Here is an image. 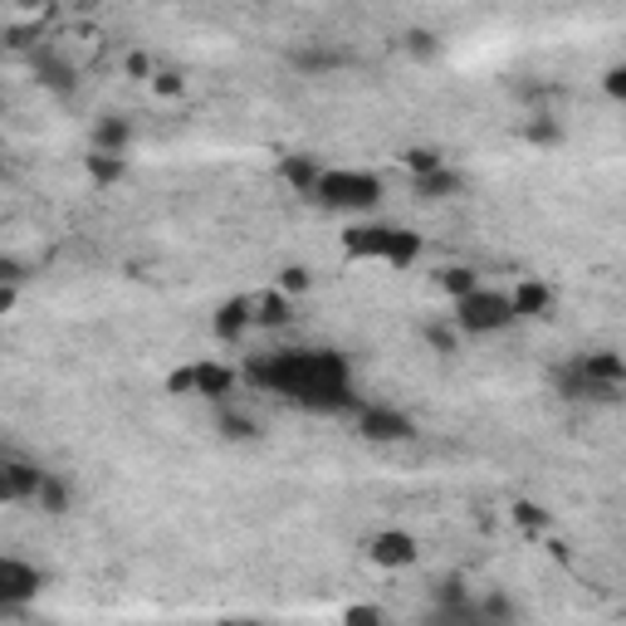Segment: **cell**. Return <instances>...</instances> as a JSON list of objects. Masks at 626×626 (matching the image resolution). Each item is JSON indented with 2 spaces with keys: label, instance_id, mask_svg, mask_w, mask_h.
Here are the masks:
<instances>
[{
  "label": "cell",
  "instance_id": "1",
  "mask_svg": "<svg viewBox=\"0 0 626 626\" xmlns=\"http://www.w3.org/2000/svg\"><path fill=\"white\" fill-rule=\"evenodd\" d=\"M250 382L265 391L294 401L318 416H342L358 411V391H352V367L338 348H279L250 362Z\"/></svg>",
  "mask_w": 626,
  "mask_h": 626
},
{
  "label": "cell",
  "instance_id": "2",
  "mask_svg": "<svg viewBox=\"0 0 626 626\" xmlns=\"http://www.w3.org/2000/svg\"><path fill=\"white\" fill-rule=\"evenodd\" d=\"M342 255L387 269H411L426 255V236H416L411 226H397V220H358V226L342 230Z\"/></svg>",
  "mask_w": 626,
  "mask_h": 626
},
{
  "label": "cell",
  "instance_id": "3",
  "mask_svg": "<svg viewBox=\"0 0 626 626\" xmlns=\"http://www.w3.org/2000/svg\"><path fill=\"white\" fill-rule=\"evenodd\" d=\"M382 196H387V181L377 177V171H367V167H324L318 171V181H314V196L309 201L314 206H324V211H334V216H372L377 206H382Z\"/></svg>",
  "mask_w": 626,
  "mask_h": 626
},
{
  "label": "cell",
  "instance_id": "4",
  "mask_svg": "<svg viewBox=\"0 0 626 626\" xmlns=\"http://www.w3.org/2000/svg\"><path fill=\"white\" fill-rule=\"evenodd\" d=\"M167 391L171 397H196V401H216V407H226V401L240 391V367H230L220 358L181 362V367H171L167 372Z\"/></svg>",
  "mask_w": 626,
  "mask_h": 626
},
{
  "label": "cell",
  "instance_id": "5",
  "mask_svg": "<svg viewBox=\"0 0 626 626\" xmlns=\"http://www.w3.org/2000/svg\"><path fill=\"white\" fill-rule=\"evenodd\" d=\"M450 324H456V334L465 338H495L505 334V328H514V314H509V294L505 289H470L465 299L450 304Z\"/></svg>",
  "mask_w": 626,
  "mask_h": 626
},
{
  "label": "cell",
  "instance_id": "6",
  "mask_svg": "<svg viewBox=\"0 0 626 626\" xmlns=\"http://www.w3.org/2000/svg\"><path fill=\"white\" fill-rule=\"evenodd\" d=\"M40 593H44V573L34 563L0 554V612H24L30 603H40Z\"/></svg>",
  "mask_w": 626,
  "mask_h": 626
},
{
  "label": "cell",
  "instance_id": "7",
  "mask_svg": "<svg viewBox=\"0 0 626 626\" xmlns=\"http://www.w3.org/2000/svg\"><path fill=\"white\" fill-rule=\"evenodd\" d=\"M358 436L372 440V446H407L416 440V421L401 407H387V401H372V407H358Z\"/></svg>",
  "mask_w": 626,
  "mask_h": 626
},
{
  "label": "cell",
  "instance_id": "8",
  "mask_svg": "<svg viewBox=\"0 0 626 626\" xmlns=\"http://www.w3.org/2000/svg\"><path fill=\"white\" fill-rule=\"evenodd\" d=\"M367 558L387 573H407L421 563V538L407 534V529H382V534H372V544H367Z\"/></svg>",
  "mask_w": 626,
  "mask_h": 626
},
{
  "label": "cell",
  "instance_id": "9",
  "mask_svg": "<svg viewBox=\"0 0 626 626\" xmlns=\"http://www.w3.org/2000/svg\"><path fill=\"white\" fill-rule=\"evenodd\" d=\"M40 480H44L40 465L16 460V456H0V505H34Z\"/></svg>",
  "mask_w": 626,
  "mask_h": 626
},
{
  "label": "cell",
  "instance_id": "10",
  "mask_svg": "<svg viewBox=\"0 0 626 626\" xmlns=\"http://www.w3.org/2000/svg\"><path fill=\"white\" fill-rule=\"evenodd\" d=\"M505 294H509L514 324H519V318H548L554 314V289H548L544 279H519V285L505 289Z\"/></svg>",
  "mask_w": 626,
  "mask_h": 626
},
{
  "label": "cell",
  "instance_id": "11",
  "mask_svg": "<svg viewBox=\"0 0 626 626\" xmlns=\"http://www.w3.org/2000/svg\"><path fill=\"white\" fill-rule=\"evenodd\" d=\"M211 328H216L220 342H240V338L255 328V318H250V294H236V299L220 304L216 318H211Z\"/></svg>",
  "mask_w": 626,
  "mask_h": 626
},
{
  "label": "cell",
  "instance_id": "12",
  "mask_svg": "<svg viewBox=\"0 0 626 626\" xmlns=\"http://www.w3.org/2000/svg\"><path fill=\"white\" fill-rule=\"evenodd\" d=\"M250 318L255 328H285L294 318V299L285 289H265V294H250Z\"/></svg>",
  "mask_w": 626,
  "mask_h": 626
},
{
  "label": "cell",
  "instance_id": "13",
  "mask_svg": "<svg viewBox=\"0 0 626 626\" xmlns=\"http://www.w3.org/2000/svg\"><path fill=\"white\" fill-rule=\"evenodd\" d=\"M318 171H324V162H318V157H309V152H289L285 162H279V181H285L289 191H299L304 201H309Z\"/></svg>",
  "mask_w": 626,
  "mask_h": 626
},
{
  "label": "cell",
  "instance_id": "14",
  "mask_svg": "<svg viewBox=\"0 0 626 626\" xmlns=\"http://www.w3.org/2000/svg\"><path fill=\"white\" fill-rule=\"evenodd\" d=\"M34 79H40L49 93H73V79H79V73H73V64L59 59L54 49H40V54H34Z\"/></svg>",
  "mask_w": 626,
  "mask_h": 626
},
{
  "label": "cell",
  "instance_id": "15",
  "mask_svg": "<svg viewBox=\"0 0 626 626\" xmlns=\"http://www.w3.org/2000/svg\"><path fill=\"white\" fill-rule=\"evenodd\" d=\"M128 147H132V122L128 118H98V128H93V147L89 152H108V157H128Z\"/></svg>",
  "mask_w": 626,
  "mask_h": 626
},
{
  "label": "cell",
  "instance_id": "16",
  "mask_svg": "<svg viewBox=\"0 0 626 626\" xmlns=\"http://www.w3.org/2000/svg\"><path fill=\"white\" fill-rule=\"evenodd\" d=\"M411 187H416L421 201H450V196H460L465 177H460V171H450V167H440V171H431V177H416Z\"/></svg>",
  "mask_w": 626,
  "mask_h": 626
},
{
  "label": "cell",
  "instance_id": "17",
  "mask_svg": "<svg viewBox=\"0 0 626 626\" xmlns=\"http://www.w3.org/2000/svg\"><path fill=\"white\" fill-rule=\"evenodd\" d=\"M83 171H89L93 187H118L122 177H128V157H108V152H89L83 157Z\"/></svg>",
  "mask_w": 626,
  "mask_h": 626
},
{
  "label": "cell",
  "instance_id": "18",
  "mask_svg": "<svg viewBox=\"0 0 626 626\" xmlns=\"http://www.w3.org/2000/svg\"><path fill=\"white\" fill-rule=\"evenodd\" d=\"M436 285L446 289V299H450V304H456V299H465L470 289H480V275H475L470 265H446V269L436 275Z\"/></svg>",
  "mask_w": 626,
  "mask_h": 626
},
{
  "label": "cell",
  "instance_id": "19",
  "mask_svg": "<svg viewBox=\"0 0 626 626\" xmlns=\"http://www.w3.org/2000/svg\"><path fill=\"white\" fill-rule=\"evenodd\" d=\"M34 505H40L44 514H69V480H59L54 470H44V480H40V495H34Z\"/></svg>",
  "mask_w": 626,
  "mask_h": 626
},
{
  "label": "cell",
  "instance_id": "20",
  "mask_svg": "<svg viewBox=\"0 0 626 626\" xmlns=\"http://www.w3.org/2000/svg\"><path fill=\"white\" fill-rule=\"evenodd\" d=\"M401 162H407L411 177H431V171L446 167V157H440L436 147H407V152H401Z\"/></svg>",
  "mask_w": 626,
  "mask_h": 626
},
{
  "label": "cell",
  "instance_id": "21",
  "mask_svg": "<svg viewBox=\"0 0 626 626\" xmlns=\"http://www.w3.org/2000/svg\"><path fill=\"white\" fill-rule=\"evenodd\" d=\"M220 436H226V440H255V436H260V431H255V421H250V416H236V411H220Z\"/></svg>",
  "mask_w": 626,
  "mask_h": 626
},
{
  "label": "cell",
  "instance_id": "22",
  "mask_svg": "<svg viewBox=\"0 0 626 626\" xmlns=\"http://www.w3.org/2000/svg\"><path fill=\"white\" fill-rule=\"evenodd\" d=\"M342 626H387V612L377 603H352L342 612Z\"/></svg>",
  "mask_w": 626,
  "mask_h": 626
},
{
  "label": "cell",
  "instance_id": "23",
  "mask_svg": "<svg viewBox=\"0 0 626 626\" xmlns=\"http://www.w3.org/2000/svg\"><path fill=\"white\" fill-rule=\"evenodd\" d=\"M152 93H162V98H181V93H187V79H181L177 69H152Z\"/></svg>",
  "mask_w": 626,
  "mask_h": 626
},
{
  "label": "cell",
  "instance_id": "24",
  "mask_svg": "<svg viewBox=\"0 0 626 626\" xmlns=\"http://www.w3.org/2000/svg\"><path fill=\"white\" fill-rule=\"evenodd\" d=\"M275 289H285L289 294V299H294V294H299V289H309V269H299V265H289L285 269V275H279V285Z\"/></svg>",
  "mask_w": 626,
  "mask_h": 626
},
{
  "label": "cell",
  "instance_id": "25",
  "mask_svg": "<svg viewBox=\"0 0 626 626\" xmlns=\"http://www.w3.org/2000/svg\"><path fill=\"white\" fill-rule=\"evenodd\" d=\"M20 279H24V265L10 260V255H0V285H6V289H20Z\"/></svg>",
  "mask_w": 626,
  "mask_h": 626
},
{
  "label": "cell",
  "instance_id": "26",
  "mask_svg": "<svg viewBox=\"0 0 626 626\" xmlns=\"http://www.w3.org/2000/svg\"><path fill=\"white\" fill-rule=\"evenodd\" d=\"M514 519H519L524 529H548V514H538L534 505H519V509H514Z\"/></svg>",
  "mask_w": 626,
  "mask_h": 626
},
{
  "label": "cell",
  "instance_id": "27",
  "mask_svg": "<svg viewBox=\"0 0 626 626\" xmlns=\"http://www.w3.org/2000/svg\"><path fill=\"white\" fill-rule=\"evenodd\" d=\"M607 93L617 98V103L626 98V64H612V69H607Z\"/></svg>",
  "mask_w": 626,
  "mask_h": 626
},
{
  "label": "cell",
  "instance_id": "28",
  "mask_svg": "<svg viewBox=\"0 0 626 626\" xmlns=\"http://www.w3.org/2000/svg\"><path fill=\"white\" fill-rule=\"evenodd\" d=\"M299 64H304V69H334L338 54H318V49H309V54H299Z\"/></svg>",
  "mask_w": 626,
  "mask_h": 626
},
{
  "label": "cell",
  "instance_id": "29",
  "mask_svg": "<svg viewBox=\"0 0 626 626\" xmlns=\"http://www.w3.org/2000/svg\"><path fill=\"white\" fill-rule=\"evenodd\" d=\"M529 138H534V142H558V122H534Z\"/></svg>",
  "mask_w": 626,
  "mask_h": 626
},
{
  "label": "cell",
  "instance_id": "30",
  "mask_svg": "<svg viewBox=\"0 0 626 626\" xmlns=\"http://www.w3.org/2000/svg\"><path fill=\"white\" fill-rule=\"evenodd\" d=\"M128 73H132V79H152V64H147V54H132V59H128Z\"/></svg>",
  "mask_w": 626,
  "mask_h": 626
},
{
  "label": "cell",
  "instance_id": "31",
  "mask_svg": "<svg viewBox=\"0 0 626 626\" xmlns=\"http://www.w3.org/2000/svg\"><path fill=\"white\" fill-rule=\"evenodd\" d=\"M16 299H20V289H6V285H0V314L16 309Z\"/></svg>",
  "mask_w": 626,
  "mask_h": 626
},
{
  "label": "cell",
  "instance_id": "32",
  "mask_svg": "<svg viewBox=\"0 0 626 626\" xmlns=\"http://www.w3.org/2000/svg\"><path fill=\"white\" fill-rule=\"evenodd\" d=\"M211 626H265V622H250V617H226V622H211Z\"/></svg>",
  "mask_w": 626,
  "mask_h": 626
},
{
  "label": "cell",
  "instance_id": "33",
  "mask_svg": "<svg viewBox=\"0 0 626 626\" xmlns=\"http://www.w3.org/2000/svg\"><path fill=\"white\" fill-rule=\"evenodd\" d=\"M0 113H6V93H0Z\"/></svg>",
  "mask_w": 626,
  "mask_h": 626
}]
</instances>
